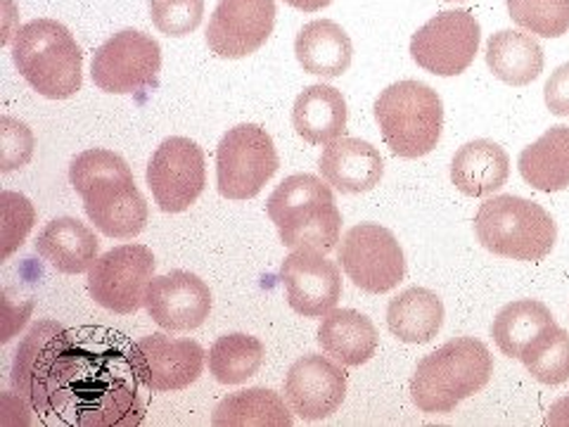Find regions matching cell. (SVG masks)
Returning a JSON list of instances; mask_svg holds the SVG:
<instances>
[{
	"mask_svg": "<svg viewBox=\"0 0 569 427\" xmlns=\"http://www.w3.org/2000/svg\"><path fill=\"white\" fill-rule=\"evenodd\" d=\"M83 354L58 320H36L12 356L10 385L33 411L60 414L74 397Z\"/></svg>",
	"mask_w": 569,
	"mask_h": 427,
	"instance_id": "1",
	"label": "cell"
},
{
	"mask_svg": "<svg viewBox=\"0 0 569 427\" xmlns=\"http://www.w3.org/2000/svg\"><path fill=\"white\" fill-rule=\"evenodd\" d=\"M69 183L81 195L88 219L102 236L131 240L148 226V202L136 188L133 171L104 148L83 150L71 159Z\"/></svg>",
	"mask_w": 569,
	"mask_h": 427,
	"instance_id": "2",
	"label": "cell"
},
{
	"mask_svg": "<svg viewBox=\"0 0 569 427\" xmlns=\"http://www.w3.org/2000/svg\"><path fill=\"white\" fill-rule=\"evenodd\" d=\"M266 211L284 247L328 255L340 242L342 214L326 178L313 173L288 176L271 192Z\"/></svg>",
	"mask_w": 569,
	"mask_h": 427,
	"instance_id": "3",
	"label": "cell"
},
{
	"mask_svg": "<svg viewBox=\"0 0 569 427\" xmlns=\"http://www.w3.org/2000/svg\"><path fill=\"white\" fill-rule=\"evenodd\" d=\"M493 376V356L475 337H456L427 354L411 378V399L422 414H451L485 389Z\"/></svg>",
	"mask_w": 569,
	"mask_h": 427,
	"instance_id": "4",
	"label": "cell"
},
{
	"mask_svg": "<svg viewBox=\"0 0 569 427\" xmlns=\"http://www.w3.org/2000/svg\"><path fill=\"white\" fill-rule=\"evenodd\" d=\"M12 60L36 93L64 100L81 91L83 52L71 31L56 20H33L17 29Z\"/></svg>",
	"mask_w": 569,
	"mask_h": 427,
	"instance_id": "5",
	"label": "cell"
},
{
	"mask_svg": "<svg viewBox=\"0 0 569 427\" xmlns=\"http://www.w3.org/2000/svg\"><path fill=\"white\" fill-rule=\"evenodd\" d=\"M475 234L496 257L541 261L556 247L558 226L541 205L518 195H498L479 207Z\"/></svg>",
	"mask_w": 569,
	"mask_h": 427,
	"instance_id": "6",
	"label": "cell"
},
{
	"mask_svg": "<svg viewBox=\"0 0 569 427\" xmlns=\"http://www.w3.org/2000/svg\"><path fill=\"white\" fill-rule=\"evenodd\" d=\"M376 119L391 152L403 159H418L437 148L443 127V105L435 88L406 79L380 93Z\"/></svg>",
	"mask_w": 569,
	"mask_h": 427,
	"instance_id": "7",
	"label": "cell"
},
{
	"mask_svg": "<svg viewBox=\"0 0 569 427\" xmlns=\"http://www.w3.org/2000/svg\"><path fill=\"white\" fill-rule=\"evenodd\" d=\"M273 138L257 123L230 129L217 148V186L226 200H252L278 171Z\"/></svg>",
	"mask_w": 569,
	"mask_h": 427,
	"instance_id": "8",
	"label": "cell"
},
{
	"mask_svg": "<svg viewBox=\"0 0 569 427\" xmlns=\"http://www.w3.org/2000/svg\"><path fill=\"white\" fill-rule=\"evenodd\" d=\"M337 257L356 288L370 295L395 290L406 276L399 240L380 224H359L347 230Z\"/></svg>",
	"mask_w": 569,
	"mask_h": 427,
	"instance_id": "9",
	"label": "cell"
},
{
	"mask_svg": "<svg viewBox=\"0 0 569 427\" xmlns=\"http://www.w3.org/2000/svg\"><path fill=\"white\" fill-rule=\"evenodd\" d=\"M154 255L146 245H121L98 257L88 271V292L102 309L129 316L146 305Z\"/></svg>",
	"mask_w": 569,
	"mask_h": 427,
	"instance_id": "10",
	"label": "cell"
},
{
	"mask_svg": "<svg viewBox=\"0 0 569 427\" xmlns=\"http://www.w3.org/2000/svg\"><path fill=\"white\" fill-rule=\"evenodd\" d=\"M482 27L468 10L435 14L411 39V58L435 77H458L479 52Z\"/></svg>",
	"mask_w": 569,
	"mask_h": 427,
	"instance_id": "11",
	"label": "cell"
},
{
	"mask_svg": "<svg viewBox=\"0 0 569 427\" xmlns=\"http://www.w3.org/2000/svg\"><path fill=\"white\" fill-rule=\"evenodd\" d=\"M159 69H162V48L152 36L123 29L96 50L91 77L100 91L127 96L157 86Z\"/></svg>",
	"mask_w": 569,
	"mask_h": 427,
	"instance_id": "12",
	"label": "cell"
},
{
	"mask_svg": "<svg viewBox=\"0 0 569 427\" xmlns=\"http://www.w3.org/2000/svg\"><path fill=\"white\" fill-rule=\"evenodd\" d=\"M148 186L159 209L167 214L186 211L198 202L207 186L202 148L183 136L167 138L148 165Z\"/></svg>",
	"mask_w": 569,
	"mask_h": 427,
	"instance_id": "13",
	"label": "cell"
},
{
	"mask_svg": "<svg viewBox=\"0 0 569 427\" xmlns=\"http://www.w3.org/2000/svg\"><path fill=\"white\" fill-rule=\"evenodd\" d=\"M204 349L192 340H176L154 332L138 340L129 354V366L142 387L152 391L186 389L202 376Z\"/></svg>",
	"mask_w": 569,
	"mask_h": 427,
	"instance_id": "14",
	"label": "cell"
},
{
	"mask_svg": "<svg viewBox=\"0 0 569 427\" xmlns=\"http://www.w3.org/2000/svg\"><path fill=\"white\" fill-rule=\"evenodd\" d=\"M273 27V0H219L209 20L207 46L213 56L240 60L269 41Z\"/></svg>",
	"mask_w": 569,
	"mask_h": 427,
	"instance_id": "15",
	"label": "cell"
},
{
	"mask_svg": "<svg viewBox=\"0 0 569 427\" xmlns=\"http://www.w3.org/2000/svg\"><path fill=\"white\" fill-rule=\"evenodd\" d=\"M282 391L301 420H323L337 414L347 397V370L328 356L307 354L290 366Z\"/></svg>",
	"mask_w": 569,
	"mask_h": 427,
	"instance_id": "16",
	"label": "cell"
},
{
	"mask_svg": "<svg viewBox=\"0 0 569 427\" xmlns=\"http://www.w3.org/2000/svg\"><path fill=\"white\" fill-rule=\"evenodd\" d=\"M280 280L288 290L290 307L305 318L328 316L342 297L340 266L316 249H295L284 257Z\"/></svg>",
	"mask_w": 569,
	"mask_h": 427,
	"instance_id": "17",
	"label": "cell"
},
{
	"mask_svg": "<svg viewBox=\"0 0 569 427\" xmlns=\"http://www.w3.org/2000/svg\"><path fill=\"white\" fill-rule=\"evenodd\" d=\"M146 309L159 328L190 332L209 318L211 290L200 276L190 271L154 276L146 292Z\"/></svg>",
	"mask_w": 569,
	"mask_h": 427,
	"instance_id": "18",
	"label": "cell"
},
{
	"mask_svg": "<svg viewBox=\"0 0 569 427\" xmlns=\"http://www.w3.org/2000/svg\"><path fill=\"white\" fill-rule=\"evenodd\" d=\"M318 169L326 181L342 195H359L382 181L385 162L378 148L361 138H337L318 157Z\"/></svg>",
	"mask_w": 569,
	"mask_h": 427,
	"instance_id": "19",
	"label": "cell"
},
{
	"mask_svg": "<svg viewBox=\"0 0 569 427\" xmlns=\"http://www.w3.org/2000/svg\"><path fill=\"white\" fill-rule=\"evenodd\" d=\"M100 242L96 234L86 224L71 217L52 219L36 238V252H39L52 269L79 276L91 271V266L98 261Z\"/></svg>",
	"mask_w": 569,
	"mask_h": 427,
	"instance_id": "20",
	"label": "cell"
},
{
	"mask_svg": "<svg viewBox=\"0 0 569 427\" xmlns=\"http://www.w3.org/2000/svg\"><path fill=\"white\" fill-rule=\"evenodd\" d=\"M318 345L342 366H363L376 356L380 332L366 314L337 309L320 320Z\"/></svg>",
	"mask_w": 569,
	"mask_h": 427,
	"instance_id": "21",
	"label": "cell"
},
{
	"mask_svg": "<svg viewBox=\"0 0 569 427\" xmlns=\"http://www.w3.org/2000/svg\"><path fill=\"white\" fill-rule=\"evenodd\" d=\"M510 159L501 146L493 140L466 142L451 162L453 186L468 198H487L508 183Z\"/></svg>",
	"mask_w": 569,
	"mask_h": 427,
	"instance_id": "22",
	"label": "cell"
},
{
	"mask_svg": "<svg viewBox=\"0 0 569 427\" xmlns=\"http://www.w3.org/2000/svg\"><path fill=\"white\" fill-rule=\"evenodd\" d=\"M292 127L311 146H328L347 131V100L332 86L316 83L301 91L292 107Z\"/></svg>",
	"mask_w": 569,
	"mask_h": 427,
	"instance_id": "23",
	"label": "cell"
},
{
	"mask_svg": "<svg viewBox=\"0 0 569 427\" xmlns=\"http://www.w3.org/2000/svg\"><path fill=\"white\" fill-rule=\"evenodd\" d=\"M295 52L301 69L313 77L337 79L351 64L349 33L332 20H313L297 33Z\"/></svg>",
	"mask_w": 569,
	"mask_h": 427,
	"instance_id": "24",
	"label": "cell"
},
{
	"mask_svg": "<svg viewBox=\"0 0 569 427\" xmlns=\"http://www.w3.org/2000/svg\"><path fill=\"white\" fill-rule=\"evenodd\" d=\"M485 58L493 77L508 86H527L543 71V50L529 33L501 29L491 33Z\"/></svg>",
	"mask_w": 569,
	"mask_h": 427,
	"instance_id": "25",
	"label": "cell"
},
{
	"mask_svg": "<svg viewBox=\"0 0 569 427\" xmlns=\"http://www.w3.org/2000/svg\"><path fill=\"white\" fill-rule=\"evenodd\" d=\"M443 326V301L427 288H408L387 307V328L401 342L425 345Z\"/></svg>",
	"mask_w": 569,
	"mask_h": 427,
	"instance_id": "26",
	"label": "cell"
},
{
	"mask_svg": "<svg viewBox=\"0 0 569 427\" xmlns=\"http://www.w3.org/2000/svg\"><path fill=\"white\" fill-rule=\"evenodd\" d=\"M518 167L525 181L539 192L569 188V127H550L537 142L520 152Z\"/></svg>",
	"mask_w": 569,
	"mask_h": 427,
	"instance_id": "27",
	"label": "cell"
},
{
	"mask_svg": "<svg viewBox=\"0 0 569 427\" xmlns=\"http://www.w3.org/2000/svg\"><path fill=\"white\" fill-rule=\"evenodd\" d=\"M556 324L553 314L537 299H518L510 301L496 314L491 337L496 347L510 359H520L522 351L537 340V337Z\"/></svg>",
	"mask_w": 569,
	"mask_h": 427,
	"instance_id": "28",
	"label": "cell"
},
{
	"mask_svg": "<svg viewBox=\"0 0 569 427\" xmlns=\"http://www.w3.org/2000/svg\"><path fill=\"white\" fill-rule=\"evenodd\" d=\"M278 391L266 387L240 389L228 395L213 408V425H292L290 404H284Z\"/></svg>",
	"mask_w": 569,
	"mask_h": 427,
	"instance_id": "29",
	"label": "cell"
},
{
	"mask_svg": "<svg viewBox=\"0 0 569 427\" xmlns=\"http://www.w3.org/2000/svg\"><path fill=\"white\" fill-rule=\"evenodd\" d=\"M266 361V347L259 337L233 332L223 335L209 349V373L221 385H240L254 378Z\"/></svg>",
	"mask_w": 569,
	"mask_h": 427,
	"instance_id": "30",
	"label": "cell"
},
{
	"mask_svg": "<svg viewBox=\"0 0 569 427\" xmlns=\"http://www.w3.org/2000/svg\"><path fill=\"white\" fill-rule=\"evenodd\" d=\"M146 406L138 389L127 380H112L98 389L86 404L79 418L81 425H140Z\"/></svg>",
	"mask_w": 569,
	"mask_h": 427,
	"instance_id": "31",
	"label": "cell"
},
{
	"mask_svg": "<svg viewBox=\"0 0 569 427\" xmlns=\"http://www.w3.org/2000/svg\"><path fill=\"white\" fill-rule=\"evenodd\" d=\"M533 380L541 385H562L569 380V332L558 324L546 328L520 356Z\"/></svg>",
	"mask_w": 569,
	"mask_h": 427,
	"instance_id": "32",
	"label": "cell"
},
{
	"mask_svg": "<svg viewBox=\"0 0 569 427\" xmlns=\"http://www.w3.org/2000/svg\"><path fill=\"white\" fill-rule=\"evenodd\" d=\"M506 8L515 24L541 39L569 31V0H506Z\"/></svg>",
	"mask_w": 569,
	"mask_h": 427,
	"instance_id": "33",
	"label": "cell"
},
{
	"mask_svg": "<svg viewBox=\"0 0 569 427\" xmlns=\"http://www.w3.org/2000/svg\"><path fill=\"white\" fill-rule=\"evenodd\" d=\"M150 17L169 39H181L202 24L204 0H150Z\"/></svg>",
	"mask_w": 569,
	"mask_h": 427,
	"instance_id": "34",
	"label": "cell"
},
{
	"mask_svg": "<svg viewBox=\"0 0 569 427\" xmlns=\"http://www.w3.org/2000/svg\"><path fill=\"white\" fill-rule=\"evenodd\" d=\"M0 209H3V259H8L33 228L36 209L24 195L10 190L0 195Z\"/></svg>",
	"mask_w": 569,
	"mask_h": 427,
	"instance_id": "35",
	"label": "cell"
},
{
	"mask_svg": "<svg viewBox=\"0 0 569 427\" xmlns=\"http://www.w3.org/2000/svg\"><path fill=\"white\" fill-rule=\"evenodd\" d=\"M33 133L24 121L3 117L0 119V171L8 173L22 169L33 157Z\"/></svg>",
	"mask_w": 569,
	"mask_h": 427,
	"instance_id": "36",
	"label": "cell"
},
{
	"mask_svg": "<svg viewBox=\"0 0 569 427\" xmlns=\"http://www.w3.org/2000/svg\"><path fill=\"white\" fill-rule=\"evenodd\" d=\"M543 98L550 115L569 117V62L558 67L550 79L546 81Z\"/></svg>",
	"mask_w": 569,
	"mask_h": 427,
	"instance_id": "37",
	"label": "cell"
},
{
	"mask_svg": "<svg viewBox=\"0 0 569 427\" xmlns=\"http://www.w3.org/2000/svg\"><path fill=\"white\" fill-rule=\"evenodd\" d=\"M546 425H556V427H565L569 425V395L558 399L553 406H550V411L543 420Z\"/></svg>",
	"mask_w": 569,
	"mask_h": 427,
	"instance_id": "38",
	"label": "cell"
},
{
	"mask_svg": "<svg viewBox=\"0 0 569 427\" xmlns=\"http://www.w3.org/2000/svg\"><path fill=\"white\" fill-rule=\"evenodd\" d=\"M282 3H288L290 8L301 10V12H318V10L328 8L332 0H282Z\"/></svg>",
	"mask_w": 569,
	"mask_h": 427,
	"instance_id": "39",
	"label": "cell"
},
{
	"mask_svg": "<svg viewBox=\"0 0 569 427\" xmlns=\"http://www.w3.org/2000/svg\"><path fill=\"white\" fill-rule=\"evenodd\" d=\"M447 3H456V0H447Z\"/></svg>",
	"mask_w": 569,
	"mask_h": 427,
	"instance_id": "40",
	"label": "cell"
}]
</instances>
